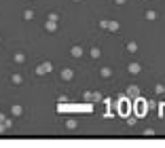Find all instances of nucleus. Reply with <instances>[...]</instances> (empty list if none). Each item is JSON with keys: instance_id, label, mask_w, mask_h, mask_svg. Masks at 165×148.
Masks as SVG:
<instances>
[{"instance_id": "nucleus-9", "label": "nucleus", "mask_w": 165, "mask_h": 148, "mask_svg": "<svg viewBox=\"0 0 165 148\" xmlns=\"http://www.w3.org/2000/svg\"><path fill=\"white\" fill-rule=\"evenodd\" d=\"M21 83H24V76H21V74H11V85H21Z\"/></svg>"}, {"instance_id": "nucleus-32", "label": "nucleus", "mask_w": 165, "mask_h": 148, "mask_svg": "<svg viewBox=\"0 0 165 148\" xmlns=\"http://www.w3.org/2000/svg\"><path fill=\"white\" fill-rule=\"evenodd\" d=\"M0 42H2V36H0Z\"/></svg>"}, {"instance_id": "nucleus-23", "label": "nucleus", "mask_w": 165, "mask_h": 148, "mask_svg": "<svg viewBox=\"0 0 165 148\" xmlns=\"http://www.w3.org/2000/svg\"><path fill=\"white\" fill-rule=\"evenodd\" d=\"M153 136H154L153 129H146V131H144V137H153Z\"/></svg>"}, {"instance_id": "nucleus-5", "label": "nucleus", "mask_w": 165, "mask_h": 148, "mask_svg": "<svg viewBox=\"0 0 165 148\" xmlns=\"http://www.w3.org/2000/svg\"><path fill=\"white\" fill-rule=\"evenodd\" d=\"M136 104H138V114H146V110H148V104H146L142 98L136 99Z\"/></svg>"}, {"instance_id": "nucleus-19", "label": "nucleus", "mask_w": 165, "mask_h": 148, "mask_svg": "<svg viewBox=\"0 0 165 148\" xmlns=\"http://www.w3.org/2000/svg\"><path fill=\"white\" fill-rule=\"evenodd\" d=\"M32 17H34V11H32V9H25L24 11V19H32Z\"/></svg>"}, {"instance_id": "nucleus-8", "label": "nucleus", "mask_w": 165, "mask_h": 148, "mask_svg": "<svg viewBox=\"0 0 165 148\" xmlns=\"http://www.w3.org/2000/svg\"><path fill=\"white\" fill-rule=\"evenodd\" d=\"M72 76H74V70H70V68H64L61 70V78L64 81H72Z\"/></svg>"}, {"instance_id": "nucleus-17", "label": "nucleus", "mask_w": 165, "mask_h": 148, "mask_svg": "<svg viewBox=\"0 0 165 148\" xmlns=\"http://www.w3.org/2000/svg\"><path fill=\"white\" fill-rule=\"evenodd\" d=\"M89 55H91V57H93V59H97V57H100V55H102V51L97 49V47H93V49L89 51Z\"/></svg>"}, {"instance_id": "nucleus-28", "label": "nucleus", "mask_w": 165, "mask_h": 148, "mask_svg": "<svg viewBox=\"0 0 165 148\" xmlns=\"http://www.w3.org/2000/svg\"><path fill=\"white\" fill-rule=\"evenodd\" d=\"M7 121V114H0V123H4Z\"/></svg>"}, {"instance_id": "nucleus-27", "label": "nucleus", "mask_w": 165, "mask_h": 148, "mask_svg": "<svg viewBox=\"0 0 165 148\" xmlns=\"http://www.w3.org/2000/svg\"><path fill=\"white\" fill-rule=\"evenodd\" d=\"M4 125H7V127L11 129V127H13V119H7V121H4Z\"/></svg>"}, {"instance_id": "nucleus-20", "label": "nucleus", "mask_w": 165, "mask_h": 148, "mask_svg": "<svg viewBox=\"0 0 165 148\" xmlns=\"http://www.w3.org/2000/svg\"><path fill=\"white\" fill-rule=\"evenodd\" d=\"M163 91H165V85H161V83L154 85V93H163Z\"/></svg>"}, {"instance_id": "nucleus-12", "label": "nucleus", "mask_w": 165, "mask_h": 148, "mask_svg": "<svg viewBox=\"0 0 165 148\" xmlns=\"http://www.w3.org/2000/svg\"><path fill=\"white\" fill-rule=\"evenodd\" d=\"M100 74H102V78H110V76H112V68H108V66H104V68L100 70Z\"/></svg>"}, {"instance_id": "nucleus-21", "label": "nucleus", "mask_w": 165, "mask_h": 148, "mask_svg": "<svg viewBox=\"0 0 165 148\" xmlns=\"http://www.w3.org/2000/svg\"><path fill=\"white\" fill-rule=\"evenodd\" d=\"M49 21H59V15L57 13H49Z\"/></svg>"}, {"instance_id": "nucleus-1", "label": "nucleus", "mask_w": 165, "mask_h": 148, "mask_svg": "<svg viewBox=\"0 0 165 148\" xmlns=\"http://www.w3.org/2000/svg\"><path fill=\"white\" fill-rule=\"evenodd\" d=\"M118 104V114H127L129 112V108H131V99L127 98V95H123V98L117 102Z\"/></svg>"}, {"instance_id": "nucleus-3", "label": "nucleus", "mask_w": 165, "mask_h": 148, "mask_svg": "<svg viewBox=\"0 0 165 148\" xmlns=\"http://www.w3.org/2000/svg\"><path fill=\"white\" fill-rule=\"evenodd\" d=\"M100 25H102V28H106L108 32H118V28H121L118 21H106V19H104V21H100Z\"/></svg>"}, {"instance_id": "nucleus-11", "label": "nucleus", "mask_w": 165, "mask_h": 148, "mask_svg": "<svg viewBox=\"0 0 165 148\" xmlns=\"http://www.w3.org/2000/svg\"><path fill=\"white\" fill-rule=\"evenodd\" d=\"M70 55H72V57H81V55H82V49L78 47V45H74V47L70 49Z\"/></svg>"}, {"instance_id": "nucleus-22", "label": "nucleus", "mask_w": 165, "mask_h": 148, "mask_svg": "<svg viewBox=\"0 0 165 148\" xmlns=\"http://www.w3.org/2000/svg\"><path fill=\"white\" fill-rule=\"evenodd\" d=\"M93 102H102V93L100 91H93Z\"/></svg>"}, {"instance_id": "nucleus-26", "label": "nucleus", "mask_w": 165, "mask_h": 148, "mask_svg": "<svg viewBox=\"0 0 165 148\" xmlns=\"http://www.w3.org/2000/svg\"><path fill=\"white\" fill-rule=\"evenodd\" d=\"M127 125H136V116H129V119H127Z\"/></svg>"}, {"instance_id": "nucleus-31", "label": "nucleus", "mask_w": 165, "mask_h": 148, "mask_svg": "<svg viewBox=\"0 0 165 148\" xmlns=\"http://www.w3.org/2000/svg\"><path fill=\"white\" fill-rule=\"evenodd\" d=\"M74 2H81V0H74Z\"/></svg>"}, {"instance_id": "nucleus-30", "label": "nucleus", "mask_w": 165, "mask_h": 148, "mask_svg": "<svg viewBox=\"0 0 165 148\" xmlns=\"http://www.w3.org/2000/svg\"><path fill=\"white\" fill-rule=\"evenodd\" d=\"M159 114H163V116H165V106L161 108V110H159Z\"/></svg>"}, {"instance_id": "nucleus-2", "label": "nucleus", "mask_w": 165, "mask_h": 148, "mask_svg": "<svg viewBox=\"0 0 165 148\" xmlns=\"http://www.w3.org/2000/svg\"><path fill=\"white\" fill-rule=\"evenodd\" d=\"M51 70H53L51 62H42V63H38V66L34 68V74H38V76H40V74H49Z\"/></svg>"}, {"instance_id": "nucleus-24", "label": "nucleus", "mask_w": 165, "mask_h": 148, "mask_svg": "<svg viewBox=\"0 0 165 148\" xmlns=\"http://www.w3.org/2000/svg\"><path fill=\"white\" fill-rule=\"evenodd\" d=\"M57 102H59V106H61V104H66V102H68V98H66V95H59Z\"/></svg>"}, {"instance_id": "nucleus-6", "label": "nucleus", "mask_w": 165, "mask_h": 148, "mask_svg": "<svg viewBox=\"0 0 165 148\" xmlns=\"http://www.w3.org/2000/svg\"><path fill=\"white\" fill-rule=\"evenodd\" d=\"M127 72H129V74H140L142 72V66L133 62V63H129V66H127Z\"/></svg>"}, {"instance_id": "nucleus-18", "label": "nucleus", "mask_w": 165, "mask_h": 148, "mask_svg": "<svg viewBox=\"0 0 165 148\" xmlns=\"http://www.w3.org/2000/svg\"><path fill=\"white\" fill-rule=\"evenodd\" d=\"M82 99H85V102H93V91H85V93H82Z\"/></svg>"}, {"instance_id": "nucleus-13", "label": "nucleus", "mask_w": 165, "mask_h": 148, "mask_svg": "<svg viewBox=\"0 0 165 148\" xmlns=\"http://www.w3.org/2000/svg\"><path fill=\"white\" fill-rule=\"evenodd\" d=\"M13 59H15V63H24L25 62V55L21 53V51H17V53L13 55Z\"/></svg>"}, {"instance_id": "nucleus-10", "label": "nucleus", "mask_w": 165, "mask_h": 148, "mask_svg": "<svg viewBox=\"0 0 165 148\" xmlns=\"http://www.w3.org/2000/svg\"><path fill=\"white\" fill-rule=\"evenodd\" d=\"M11 114L13 116H21V114H24V108H21L19 104H15V106L11 108Z\"/></svg>"}, {"instance_id": "nucleus-16", "label": "nucleus", "mask_w": 165, "mask_h": 148, "mask_svg": "<svg viewBox=\"0 0 165 148\" xmlns=\"http://www.w3.org/2000/svg\"><path fill=\"white\" fill-rule=\"evenodd\" d=\"M144 17H146L148 21H154V19H157V13H154V11H146V13H144Z\"/></svg>"}, {"instance_id": "nucleus-25", "label": "nucleus", "mask_w": 165, "mask_h": 148, "mask_svg": "<svg viewBox=\"0 0 165 148\" xmlns=\"http://www.w3.org/2000/svg\"><path fill=\"white\" fill-rule=\"evenodd\" d=\"M7 129H9L7 125H4V123H0V133H7Z\"/></svg>"}, {"instance_id": "nucleus-4", "label": "nucleus", "mask_w": 165, "mask_h": 148, "mask_svg": "<svg viewBox=\"0 0 165 148\" xmlns=\"http://www.w3.org/2000/svg\"><path fill=\"white\" fill-rule=\"evenodd\" d=\"M125 95H127L129 99H138L140 98V89H138L136 85H131V87H127V93H125Z\"/></svg>"}, {"instance_id": "nucleus-15", "label": "nucleus", "mask_w": 165, "mask_h": 148, "mask_svg": "<svg viewBox=\"0 0 165 148\" xmlns=\"http://www.w3.org/2000/svg\"><path fill=\"white\" fill-rule=\"evenodd\" d=\"M66 127H68V129H76V127H78V121H76V119H68V121H66Z\"/></svg>"}, {"instance_id": "nucleus-14", "label": "nucleus", "mask_w": 165, "mask_h": 148, "mask_svg": "<svg viewBox=\"0 0 165 148\" xmlns=\"http://www.w3.org/2000/svg\"><path fill=\"white\" fill-rule=\"evenodd\" d=\"M125 49H127V53H136V51H138V42H133V40H129Z\"/></svg>"}, {"instance_id": "nucleus-29", "label": "nucleus", "mask_w": 165, "mask_h": 148, "mask_svg": "<svg viewBox=\"0 0 165 148\" xmlns=\"http://www.w3.org/2000/svg\"><path fill=\"white\" fill-rule=\"evenodd\" d=\"M114 2H117V4H125L127 0H114Z\"/></svg>"}, {"instance_id": "nucleus-7", "label": "nucleus", "mask_w": 165, "mask_h": 148, "mask_svg": "<svg viewBox=\"0 0 165 148\" xmlns=\"http://www.w3.org/2000/svg\"><path fill=\"white\" fill-rule=\"evenodd\" d=\"M45 30H47V32H57V30H59V24H57V21H49V19H47Z\"/></svg>"}]
</instances>
